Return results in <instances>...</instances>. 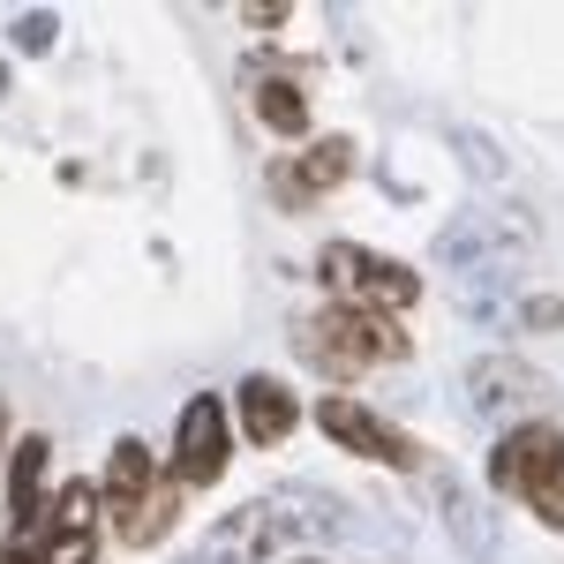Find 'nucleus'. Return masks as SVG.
Instances as JSON below:
<instances>
[{
    "mask_svg": "<svg viewBox=\"0 0 564 564\" xmlns=\"http://www.w3.org/2000/svg\"><path fill=\"white\" fill-rule=\"evenodd\" d=\"M534 241H542V226H534L527 204L481 196V204H467V212L436 234V263H444L452 279H475V271L481 279H512V263H520Z\"/></svg>",
    "mask_w": 564,
    "mask_h": 564,
    "instance_id": "obj_1",
    "label": "nucleus"
},
{
    "mask_svg": "<svg viewBox=\"0 0 564 564\" xmlns=\"http://www.w3.org/2000/svg\"><path fill=\"white\" fill-rule=\"evenodd\" d=\"M294 347L316 361V369H332V377H354V369H384V361H406V332L391 324V316H369V308H316L308 324H294Z\"/></svg>",
    "mask_w": 564,
    "mask_h": 564,
    "instance_id": "obj_2",
    "label": "nucleus"
},
{
    "mask_svg": "<svg viewBox=\"0 0 564 564\" xmlns=\"http://www.w3.org/2000/svg\"><path fill=\"white\" fill-rule=\"evenodd\" d=\"M249 534L257 557H302V550H332L339 534H354V512L332 489H271L263 505H249Z\"/></svg>",
    "mask_w": 564,
    "mask_h": 564,
    "instance_id": "obj_3",
    "label": "nucleus"
},
{
    "mask_svg": "<svg viewBox=\"0 0 564 564\" xmlns=\"http://www.w3.org/2000/svg\"><path fill=\"white\" fill-rule=\"evenodd\" d=\"M316 279L332 286V302L369 308V316H391V324H399V308H414V294H422V271L377 257V249H354V241H332L324 263H316Z\"/></svg>",
    "mask_w": 564,
    "mask_h": 564,
    "instance_id": "obj_4",
    "label": "nucleus"
},
{
    "mask_svg": "<svg viewBox=\"0 0 564 564\" xmlns=\"http://www.w3.org/2000/svg\"><path fill=\"white\" fill-rule=\"evenodd\" d=\"M459 399H467V414H475L481 430H520V422H542V406H550V384L520 369L512 354H481L467 361V377H459Z\"/></svg>",
    "mask_w": 564,
    "mask_h": 564,
    "instance_id": "obj_5",
    "label": "nucleus"
},
{
    "mask_svg": "<svg viewBox=\"0 0 564 564\" xmlns=\"http://www.w3.org/2000/svg\"><path fill=\"white\" fill-rule=\"evenodd\" d=\"M234 459V430H226V399L218 391H196L181 406V430H174V481L181 489H204V481L226 475Z\"/></svg>",
    "mask_w": 564,
    "mask_h": 564,
    "instance_id": "obj_6",
    "label": "nucleus"
},
{
    "mask_svg": "<svg viewBox=\"0 0 564 564\" xmlns=\"http://www.w3.org/2000/svg\"><path fill=\"white\" fill-rule=\"evenodd\" d=\"M557 475H564V430H550V422H520L489 452V489H505V497H534Z\"/></svg>",
    "mask_w": 564,
    "mask_h": 564,
    "instance_id": "obj_7",
    "label": "nucleus"
},
{
    "mask_svg": "<svg viewBox=\"0 0 564 564\" xmlns=\"http://www.w3.org/2000/svg\"><path fill=\"white\" fill-rule=\"evenodd\" d=\"M316 430L332 436L339 452H361V459H377V467H414V444L391 430L384 414H369L361 399H347V391L316 399Z\"/></svg>",
    "mask_w": 564,
    "mask_h": 564,
    "instance_id": "obj_8",
    "label": "nucleus"
},
{
    "mask_svg": "<svg viewBox=\"0 0 564 564\" xmlns=\"http://www.w3.org/2000/svg\"><path fill=\"white\" fill-rule=\"evenodd\" d=\"M436 512H444L452 542H459L467 557H481V564H489L497 550H505V534H497V520H489V512L475 505V489H467L459 475H444V467H436Z\"/></svg>",
    "mask_w": 564,
    "mask_h": 564,
    "instance_id": "obj_9",
    "label": "nucleus"
},
{
    "mask_svg": "<svg viewBox=\"0 0 564 564\" xmlns=\"http://www.w3.org/2000/svg\"><path fill=\"white\" fill-rule=\"evenodd\" d=\"M347 166H354V143H347V135H324V143H308L294 166H271V188H279L286 204H294V196L308 204V196L339 188V181H347Z\"/></svg>",
    "mask_w": 564,
    "mask_h": 564,
    "instance_id": "obj_10",
    "label": "nucleus"
},
{
    "mask_svg": "<svg viewBox=\"0 0 564 564\" xmlns=\"http://www.w3.org/2000/svg\"><path fill=\"white\" fill-rule=\"evenodd\" d=\"M151 481H159V475H151V452H143L135 436H121L113 459H106V481H98V512H106L113 527H129L135 505L151 497Z\"/></svg>",
    "mask_w": 564,
    "mask_h": 564,
    "instance_id": "obj_11",
    "label": "nucleus"
},
{
    "mask_svg": "<svg viewBox=\"0 0 564 564\" xmlns=\"http://www.w3.org/2000/svg\"><path fill=\"white\" fill-rule=\"evenodd\" d=\"M294 422H302V399L279 377H249L241 384V430H249V444H286Z\"/></svg>",
    "mask_w": 564,
    "mask_h": 564,
    "instance_id": "obj_12",
    "label": "nucleus"
},
{
    "mask_svg": "<svg viewBox=\"0 0 564 564\" xmlns=\"http://www.w3.org/2000/svg\"><path fill=\"white\" fill-rule=\"evenodd\" d=\"M45 436H23L15 459H8V534L23 527H45Z\"/></svg>",
    "mask_w": 564,
    "mask_h": 564,
    "instance_id": "obj_13",
    "label": "nucleus"
},
{
    "mask_svg": "<svg viewBox=\"0 0 564 564\" xmlns=\"http://www.w3.org/2000/svg\"><path fill=\"white\" fill-rule=\"evenodd\" d=\"M257 113L279 135H308V98H302V84H286V76H263L257 84Z\"/></svg>",
    "mask_w": 564,
    "mask_h": 564,
    "instance_id": "obj_14",
    "label": "nucleus"
},
{
    "mask_svg": "<svg viewBox=\"0 0 564 564\" xmlns=\"http://www.w3.org/2000/svg\"><path fill=\"white\" fill-rule=\"evenodd\" d=\"M174 512H181V481L166 475V481H151V497L135 505V520L121 527V542H159V534L174 527Z\"/></svg>",
    "mask_w": 564,
    "mask_h": 564,
    "instance_id": "obj_15",
    "label": "nucleus"
},
{
    "mask_svg": "<svg viewBox=\"0 0 564 564\" xmlns=\"http://www.w3.org/2000/svg\"><path fill=\"white\" fill-rule=\"evenodd\" d=\"M452 143H459V159H467V174H481V181H497L505 174V159H497V143H489V135H467V129H452Z\"/></svg>",
    "mask_w": 564,
    "mask_h": 564,
    "instance_id": "obj_16",
    "label": "nucleus"
},
{
    "mask_svg": "<svg viewBox=\"0 0 564 564\" xmlns=\"http://www.w3.org/2000/svg\"><path fill=\"white\" fill-rule=\"evenodd\" d=\"M45 564H98V534H61V542H45Z\"/></svg>",
    "mask_w": 564,
    "mask_h": 564,
    "instance_id": "obj_17",
    "label": "nucleus"
},
{
    "mask_svg": "<svg viewBox=\"0 0 564 564\" xmlns=\"http://www.w3.org/2000/svg\"><path fill=\"white\" fill-rule=\"evenodd\" d=\"M0 564H45V527H23V534H8Z\"/></svg>",
    "mask_w": 564,
    "mask_h": 564,
    "instance_id": "obj_18",
    "label": "nucleus"
},
{
    "mask_svg": "<svg viewBox=\"0 0 564 564\" xmlns=\"http://www.w3.org/2000/svg\"><path fill=\"white\" fill-rule=\"evenodd\" d=\"M527 505H534V520H542V527H564V475L550 481V489H534Z\"/></svg>",
    "mask_w": 564,
    "mask_h": 564,
    "instance_id": "obj_19",
    "label": "nucleus"
},
{
    "mask_svg": "<svg viewBox=\"0 0 564 564\" xmlns=\"http://www.w3.org/2000/svg\"><path fill=\"white\" fill-rule=\"evenodd\" d=\"M520 308H527L534 332H557V324H564V302H550V294H542V302H520Z\"/></svg>",
    "mask_w": 564,
    "mask_h": 564,
    "instance_id": "obj_20",
    "label": "nucleus"
},
{
    "mask_svg": "<svg viewBox=\"0 0 564 564\" xmlns=\"http://www.w3.org/2000/svg\"><path fill=\"white\" fill-rule=\"evenodd\" d=\"M15 45H53V15H23L15 23Z\"/></svg>",
    "mask_w": 564,
    "mask_h": 564,
    "instance_id": "obj_21",
    "label": "nucleus"
},
{
    "mask_svg": "<svg viewBox=\"0 0 564 564\" xmlns=\"http://www.w3.org/2000/svg\"><path fill=\"white\" fill-rule=\"evenodd\" d=\"M249 23L271 31V23H286V0H249Z\"/></svg>",
    "mask_w": 564,
    "mask_h": 564,
    "instance_id": "obj_22",
    "label": "nucleus"
},
{
    "mask_svg": "<svg viewBox=\"0 0 564 564\" xmlns=\"http://www.w3.org/2000/svg\"><path fill=\"white\" fill-rule=\"evenodd\" d=\"M181 564H241V557H218V550H188Z\"/></svg>",
    "mask_w": 564,
    "mask_h": 564,
    "instance_id": "obj_23",
    "label": "nucleus"
},
{
    "mask_svg": "<svg viewBox=\"0 0 564 564\" xmlns=\"http://www.w3.org/2000/svg\"><path fill=\"white\" fill-rule=\"evenodd\" d=\"M0 430H8V399H0Z\"/></svg>",
    "mask_w": 564,
    "mask_h": 564,
    "instance_id": "obj_24",
    "label": "nucleus"
},
{
    "mask_svg": "<svg viewBox=\"0 0 564 564\" xmlns=\"http://www.w3.org/2000/svg\"><path fill=\"white\" fill-rule=\"evenodd\" d=\"M0 550H8V520H0Z\"/></svg>",
    "mask_w": 564,
    "mask_h": 564,
    "instance_id": "obj_25",
    "label": "nucleus"
},
{
    "mask_svg": "<svg viewBox=\"0 0 564 564\" xmlns=\"http://www.w3.org/2000/svg\"><path fill=\"white\" fill-rule=\"evenodd\" d=\"M0 84H8V76H0Z\"/></svg>",
    "mask_w": 564,
    "mask_h": 564,
    "instance_id": "obj_26",
    "label": "nucleus"
}]
</instances>
